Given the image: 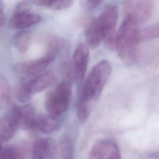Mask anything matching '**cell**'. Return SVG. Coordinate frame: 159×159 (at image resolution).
<instances>
[{"label":"cell","mask_w":159,"mask_h":159,"mask_svg":"<svg viewBox=\"0 0 159 159\" xmlns=\"http://www.w3.org/2000/svg\"><path fill=\"white\" fill-rule=\"evenodd\" d=\"M111 71L110 62L102 60L96 63L88 75L82 86L77 104V116L81 123L88 119L94 104L100 97L110 78Z\"/></svg>","instance_id":"cell-1"},{"label":"cell","mask_w":159,"mask_h":159,"mask_svg":"<svg viewBox=\"0 0 159 159\" xmlns=\"http://www.w3.org/2000/svg\"><path fill=\"white\" fill-rule=\"evenodd\" d=\"M139 24L132 17L125 16L117 32L115 49L121 60L127 65H133L137 60Z\"/></svg>","instance_id":"cell-2"},{"label":"cell","mask_w":159,"mask_h":159,"mask_svg":"<svg viewBox=\"0 0 159 159\" xmlns=\"http://www.w3.org/2000/svg\"><path fill=\"white\" fill-rule=\"evenodd\" d=\"M71 96V86L70 83H59L49 91L45 99L47 116L53 119H61L67 111Z\"/></svg>","instance_id":"cell-3"},{"label":"cell","mask_w":159,"mask_h":159,"mask_svg":"<svg viewBox=\"0 0 159 159\" xmlns=\"http://www.w3.org/2000/svg\"><path fill=\"white\" fill-rule=\"evenodd\" d=\"M96 19L105 45L109 50H114L117 34L116 29L118 19L117 7L114 5L106 7Z\"/></svg>","instance_id":"cell-4"},{"label":"cell","mask_w":159,"mask_h":159,"mask_svg":"<svg viewBox=\"0 0 159 159\" xmlns=\"http://www.w3.org/2000/svg\"><path fill=\"white\" fill-rule=\"evenodd\" d=\"M89 47L80 43L76 47L71 60L66 65L65 71L68 77L73 82L80 84L85 76L89 60Z\"/></svg>","instance_id":"cell-5"},{"label":"cell","mask_w":159,"mask_h":159,"mask_svg":"<svg viewBox=\"0 0 159 159\" xmlns=\"http://www.w3.org/2000/svg\"><path fill=\"white\" fill-rule=\"evenodd\" d=\"M155 9V2L147 0L125 1L124 6L125 16L132 17L139 24L149 20L153 16Z\"/></svg>","instance_id":"cell-6"},{"label":"cell","mask_w":159,"mask_h":159,"mask_svg":"<svg viewBox=\"0 0 159 159\" xmlns=\"http://www.w3.org/2000/svg\"><path fill=\"white\" fill-rule=\"evenodd\" d=\"M20 127L19 106H13L0 117V139L4 142L13 137Z\"/></svg>","instance_id":"cell-7"},{"label":"cell","mask_w":159,"mask_h":159,"mask_svg":"<svg viewBox=\"0 0 159 159\" xmlns=\"http://www.w3.org/2000/svg\"><path fill=\"white\" fill-rule=\"evenodd\" d=\"M120 149L116 142L109 139L98 141L91 148L89 159H120Z\"/></svg>","instance_id":"cell-8"},{"label":"cell","mask_w":159,"mask_h":159,"mask_svg":"<svg viewBox=\"0 0 159 159\" xmlns=\"http://www.w3.org/2000/svg\"><path fill=\"white\" fill-rule=\"evenodd\" d=\"M57 146L50 138L39 139L35 141L31 150L32 159H55Z\"/></svg>","instance_id":"cell-9"},{"label":"cell","mask_w":159,"mask_h":159,"mask_svg":"<svg viewBox=\"0 0 159 159\" xmlns=\"http://www.w3.org/2000/svg\"><path fill=\"white\" fill-rule=\"evenodd\" d=\"M53 61L47 55L27 62H22L16 65V70L20 75L24 76H32L37 75L43 71L48 65Z\"/></svg>","instance_id":"cell-10"},{"label":"cell","mask_w":159,"mask_h":159,"mask_svg":"<svg viewBox=\"0 0 159 159\" xmlns=\"http://www.w3.org/2000/svg\"><path fill=\"white\" fill-rule=\"evenodd\" d=\"M84 32L86 44L88 47L95 48L102 41L96 17H91L87 20Z\"/></svg>","instance_id":"cell-11"},{"label":"cell","mask_w":159,"mask_h":159,"mask_svg":"<svg viewBox=\"0 0 159 159\" xmlns=\"http://www.w3.org/2000/svg\"><path fill=\"white\" fill-rule=\"evenodd\" d=\"M41 17L35 13L30 12L13 14L10 20V26L14 29H24L39 23Z\"/></svg>","instance_id":"cell-12"},{"label":"cell","mask_w":159,"mask_h":159,"mask_svg":"<svg viewBox=\"0 0 159 159\" xmlns=\"http://www.w3.org/2000/svg\"><path fill=\"white\" fill-rule=\"evenodd\" d=\"M55 78L53 73L47 71L36 76L29 81V89L30 93H39L51 86L55 81Z\"/></svg>","instance_id":"cell-13"},{"label":"cell","mask_w":159,"mask_h":159,"mask_svg":"<svg viewBox=\"0 0 159 159\" xmlns=\"http://www.w3.org/2000/svg\"><path fill=\"white\" fill-rule=\"evenodd\" d=\"M61 119H53L46 115L36 117L34 130L44 134H50L57 130L60 126Z\"/></svg>","instance_id":"cell-14"},{"label":"cell","mask_w":159,"mask_h":159,"mask_svg":"<svg viewBox=\"0 0 159 159\" xmlns=\"http://www.w3.org/2000/svg\"><path fill=\"white\" fill-rule=\"evenodd\" d=\"M20 127L25 129H34L36 119L34 106L30 104L19 106Z\"/></svg>","instance_id":"cell-15"},{"label":"cell","mask_w":159,"mask_h":159,"mask_svg":"<svg viewBox=\"0 0 159 159\" xmlns=\"http://www.w3.org/2000/svg\"><path fill=\"white\" fill-rule=\"evenodd\" d=\"M32 34L29 30H22L17 33L12 40L14 47L20 52H26L30 46Z\"/></svg>","instance_id":"cell-16"},{"label":"cell","mask_w":159,"mask_h":159,"mask_svg":"<svg viewBox=\"0 0 159 159\" xmlns=\"http://www.w3.org/2000/svg\"><path fill=\"white\" fill-rule=\"evenodd\" d=\"M39 6L45 7L53 10H62L70 7L74 1L71 0H38L32 1Z\"/></svg>","instance_id":"cell-17"},{"label":"cell","mask_w":159,"mask_h":159,"mask_svg":"<svg viewBox=\"0 0 159 159\" xmlns=\"http://www.w3.org/2000/svg\"><path fill=\"white\" fill-rule=\"evenodd\" d=\"M14 95L19 102L21 103L28 102L32 95L29 89V81L24 78L21 79L14 87Z\"/></svg>","instance_id":"cell-18"},{"label":"cell","mask_w":159,"mask_h":159,"mask_svg":"<svg viewBox=\"0 0 159 159\" xmlns=\"http://www.w3.org/2000/svg\"><path fill=\"white\" fill-rule=\"evenodd\" d=\"M139 41H145L159 38V21L142 29L139 30Z\"/></svg>","instance_id":"cell-19"},{"label":"cell","mask_w":159,"mask_h":159,"mask_svg":"<svg viewBox=\"0 0 159 159\" xmlns=\"http://www.w3.org/2000/svg\"><path fill=\"white\" fill-rule=\"evenodd\" d=\"M65 41L60 37H55L51 38L48 41L47 50L45 55L54 60L65 47Z\"/></svg>","instance_id":"cell-20"},{"label":"cell","mask_w":159,"mask_h":159,"mask_svg":"<svg viewBox=\"0 0 159 159\" xmlns=\"http://www.w3.org/2000/svg\"><path fill=\"white\" fill-rule=\"evenodd\" d=\"M60 146L62 159L74 158L75 147L71 137L67 135H64L60 140Z\"/></svg>","instance_id":"cell-21"},{"label":"cell","mask_w":159,"mask_h":159,"mask_svg":"<svg viewBox=\"0 0 159 159\" xmlns=\"http://www.w3.org/2000/svg\"><path fill=\"white\" fill-rule=\"evenodd\" d=\"M25 150L17 146L5 147L0 154V159H25Z\"/></svg>","instance_id":"cell-22"},{"label":"cell","mask_w":159,"mask_h":159,"mask_svg":"<svg viewBox=\"0 0 159 159\" xmlns=\"http://www.w3.org/2000/svg\"><path fill=\"white\" fill-rule=\"evenodd\" d=\"M0 101L4 104H9L11 101V92L7 80L0 76Z\"/></svg>","instance_id":"cell-23"},{"label":"cell","mask_w":159,"mask_h":159,"mask_svg":"<svg viewBox=\"0 0 159 159\" xmlns=\"http://www.w3.org/2000/svg\"><path fill=\"white\" fill-rule=\"evenodd\" d=\"M30 9H31V4L29 2L21 1L16 5V6L14 10L13 14L29 12H30Z\"/></svg>","instance_id":"cell-24"},{"label":"cell","mask_w":159,"mask_h":159,"mask_svg":"<svg viewBox=\"0 0 159 159\" xmlns=\"http://www.w3.org/2000/svg\"><path fill=\"white\" fill-rule=\"evenodd\" d=\"M103 2V1L99 0H85L80 1V4L83 8L91 10L98 7Z\"/></svg>","instance_id":"cell-25"},{"label":"cell","mask_w":159,"mask_h":159,"mask_svg":"<svg viewBox=\"0 0 159 159\" xmlns=\"http://www.w3.org/2000/svg\"><path fill=\"white\" fill-rule=\"evenodd\" d=\"M6 23V17L2 11V5H0V27L3 26Z\"/></svg>","instance_id":"cell-26"},{"label":"cell","mask_w":159,"mask_h":159,"mask_svg":"<svg viewBox=\"0 0 159 159\" xmlns=\"http://www.w3.org/2000/svg\"><path fill=\"white\" fill-rule=\"evenodd\" d=\"M150 158H155V159L159 158V150H158V151L154 152L153 153H151V154H150Z\"/></svg>","instance_id":"cell-27"},{"label":"cell","mask_w":159,"mask_h":159,"mask_svg":"<svg viewBox=\"0 0 159 159\" xmlns=\"http://www.w3.org/2000/svg\"><path fill=\"white\" fill-rule=\"evenodd\" d=\"M1 2L0 1V5H1Z\"/></svg>","instance_id":"cell-28"}]
</instances>
